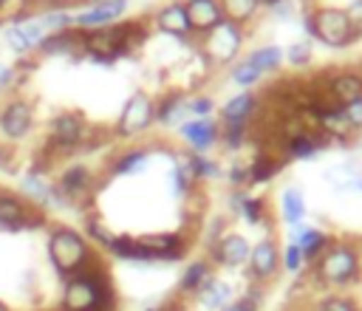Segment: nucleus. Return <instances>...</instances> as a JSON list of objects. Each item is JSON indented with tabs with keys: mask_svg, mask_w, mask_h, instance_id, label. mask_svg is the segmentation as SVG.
<instances>
[{
	"mask_svg": "<svg viewBox=\"0 0 362 311\" xmlns=\"http://www.w3.org/2000/svg\"><path fill=\"white\" fill-rule=\"evenodd\" d=\"M218 6L223 11V20L238 25H246L260 14V0H218Z\"/></svg>",
	"mask_w": 362,
	"mask_h": 311,
	"instance_id": "c756f323",
	"label": "nucleus"
},
{
	"mask_svg": "<svg viewBox=\"0 0 362 311\" xmlns=\"http://www.w3.org/2000/svg\"><path fill=\"white\" fill-rule=\"evenodd\" d=\"M45 28L40 23V17H31V20H20L14 25L6 28V42L8 48H14L17 54H28V51H37L40 42L45 40Z\"/></svg>",
	"mask_w": 362,
	"mask_h": 311,
	"instance_id": "a211bd4d",
	"label": "nucleus"
},
{
	"mask_svg": "<svg viewBox=\"0 0 362 311\" xmlns=\"http://www.w3.org/2000/svg\"><path fill=\"white\" fill-rule=\"evenodd\" d=\"M229 204H232V212H238L249 226H257V223H263L266 221V201L260 198V195H252V192H246V189H235L232 192V198H229Z\"/></svg>",
	"mask_w": 362,
	"mask_h": 311,
	"instance_id": "5701e85b",
	"label": "nucleus"
},
{
	"mask_svg": "<svg viewBox=\"0 0 362 311\" xmlns=\"http://www.w3.org/2000/svg\"><path fill=\"white\" fill-rule=\"evenodd\" d=\"M303 25H305V34L311 40L331 45V48H345L359 37V28L348 17V11L334 8V6H317V8L305 11Z\"/></svg>",
	"mask_w": 362,
	"mask_h": 311,
	"instance_id": "20e7f679",
	"label": "nucleus"
},
{
	"mask_svg": "<svg viewBox=\"0 0 362 311\" xmlns=\"http://www.w3.org/2000/svg\"><path fill=\"white\" fill-rule=\"evenodd\" d=\"M229 184L235 189H246L249 187V164H232L229 167Z\"/></svg>",
	"mask_w": 362,
	"mask_h": 311,
	"instance_id": "c03bdc74",
	"label": "nucleus"
},
{
	"mask_svg": "<svg viewBox=\"0 0 362 311\" xmlns=\"http://www.w3.org/2000/svg\"><path fill=\"white\" fill-rule=\"evenodd\" d=\"M257 110V96L252 90H240L235 96H229L223 105H221V122H249Z\"/></svg>",
	"mask_w": 362,
	"mask_h": 311,
	"instance_id": "a878e982",
	"label": "nucleus"
},
{
	"mask_svg": "<svg viewBox=\"0 0 362 311\" xmlns=\"http://www.w3.org/2000/svg\"><path fill=\"white\" fill-rule=\"evenodd\" d=\"M246 42V31L238 23L221 20L212 31L201 37V51L212 65H235L240 57V48Z\"/></svg>",
	"mask_w": 362,
	"mask_h": 311,
	"instance_id": "39448f33",
	"label": "nucleus"
},
{
	"mask_svg": "<svg viewBox=\"0 0 362 311\" xmlns=\"http://www.w3.org/2000/svg\"><path fill=\"white\" fill-rule=\"evenodd\" d=\"M260 303H263V288L255 286V288H249L246 294L235 297V300H232L229 305H223L221 311H260Z\"/></svg>",
	"mask_w": 362,
	"mask_h": 311,
	"instance_id": "4c0bfd02",
	"label": "nucleus"
},
{
	"mask_svg": "<svg viewBox=\"0 0 362 311\" xmlns=\"http://www.w3.org/2000/svg\"><path fill=\"white\" fill-rule=\"evenodd\" d=\"M187 6V20H189V31L204 37L206 31H212L221 20H223V11L218 6V0H184Z\"/></svg>",
	"mask_w": 362,
	"mask_h": 311,
	"instance_id": "6ab92c4d",
	"label": "nucleus"
},
{
	"mask_svg": "<svg viewBox=\"0 0 362 311\" xmlns=\"http://www.w3.org/2000/svg\"><path fill=\"white\" fill-rule=\"evenodd\" d=\"M178 136L184 139V144L189 147V153H206L221 139V122L215 116L187 119L184 124H178Z\"/></svg>",
	"mask_w": 362,
	"mask_h": 311,
	"instance_id": "f8f14e48",
	"label": "nucleus"
},
{
	"mask_svg": "<svg viewBox=\"0 0 362 311\" xmlns=\"http://www.w3.org/2000/svg\"><path fill=\"white\" fill-rule=\"evenodd\" d=\"M195 300H198V305H201L204 311H221L223 305H229V303L235 300V288H232L226 280H221V277H209V280L198 288Z\"/></svg>",
	"mask_w": 362,
	"mask_h": 311,
	"instance_id": "4be33fe9",
	"label": "nucleus"
},
{
	"mask_svg": "<svg viewBox=\"0 0 362 311\" xmlns=\"http://www.w3.org/2000/svg\"><path fill=\"white\" fill-rule=\"evenodd\" d=\"M314 311H362V303L351 294H339V291H331V294H322L314 305Z\"/></svg>",
	"mask_w": 362,
	"mask_h": 311,
	"instance_id": "72a5a7b5",
	"label": "nucleus"
},
{
	"mask_svg": "<svg viewBox=\"0 0 362 311\" xmlns=\"http://www.w3.org/2000/svg\"><path fill=\"white\" fill-rule=\"evenodd\" d=\"M189 119L187 113V96L173 90V93H164L161 99H156V124H164V127H178Z\"/></svg>",
	"mask_w": 362,
	"mask_h": 311,
	"instance_id": "aec40b11",
	"label": "nucleus"
},
{
	"mask_svg": "<svg viewBox=\"0 0 362 311\" xmlns=\"http://www.w3.org/2000/svg\"><path fill=\"white\" fill-rule=\"evenodd\" d=\"M283 57H286L288 65H294V68H305V65L311 62V42H308V40H303V42H291V45L283 48Z\"/></svg>",
	"mask_w": 362,
	"mask_h": 311,
	"instance_id": "58836bf2",
	"label": "nucleus"
},
{
	"mask_svg": "<svg viewBox=\"0 0 362 311\" xmlns=\"http://www.w3.org/2000/svg\"><path fill=\"white\" fill-rule=\"evenodd\" d=\"M45 249H48L51 266H54L57 274L65 277V280L74 277V274H79V271H85L88 266L99 263V257H96L90 240H88L79 229L65 226V223H59V226H54V229L48 232Z\"/></svg>",
	"mask_w": 362,
	"mask_h": 311,
	"instance_id": "f03ea898",
	"label": "nucleus"
},
{
	"mask_svg": "<svg viewBox=\"0 0 362 311\" xmlns=\"http://www.w3.org/2000/svg\"><path fill=\"white\" fill-rule=\"evenodd\" d=\"M305 218V198L297 187H286L280 192V221L286 226H297Z\"/></svg>",
	"mask_w": 362,
	"mask_h": 311,
	"instance_id": "c85d7f7f",
	"label": "nucleus"
},
{
	"mask_svg": "<svg viewBox=\"0 0 362 311\" xmlns=\"http://www.w3.org/2000/svg\"><path fill=\"white\" fill-rule=\"evenodd\" d=\"M170 187H173V192H175L178 198H187V195L192 192V187H195V181H192V175L187 172V167H184V161H178V164H173V170H170Z\"/></svg>",
	"mask_w": 362,
	"mask_h": 311,
	"instance_id": "e433bc0d",
	"label": "nucleus"
},
{
	"mask_svg": "<svg viewBox=\"0 0 362 311\" xmlns=\"http://www.w3.org/2000/svg\"><path fill=\"white\" fill-rule=\"evenodd\" d=\"M34 127V107L28 99L14 96L0 107V136L3 141H23Z\"/></svg>",
	"mask_w": 362,
	"mask_h": 311,
	"instance_id": "6e6552de",
	"label": "nucleus"
},
{
	"mask_svg": "<svg viewBox=\"0 0 362 311\" xmlns=\"http://www.w3.org/2000/svg\"><path fill=\"white\" fill-rule=\"evenodd\" d=\"M153 23H156V28H158L161 34H167V37H178V40L192 37L184 0H170V3H164V6L156 11Z\"/></svg>",
	"mask_w": 362,
	"mask_h": 311,
	"instance_id": "f3484780",
	"label": "nucleus"
},
{
	"mask_svg": "<svg viewBox=\"0 0 362 311\" xmlns=\"http://www.w3.org/2000/svg\"><path fill=\"white\" fill-rule=\"evenodd\" d=\"M3 6H6V0H0V8H3Z\"/></svg>",
	"mask_w": 362,
	"mask_h": 311,
	"instance_id": "09e8293b",
	"label": "nucleus"
},
{
	"mask_svg": "<svg viewBox=\"0 0 362 311\" xmlns=\"http://www.w3.org/2000/svg\"><path fill=\"white\" fill-rule=\"evenodd\" d=\"M328 96L334 105H348L354 99H362V71H339L328 82Z\"/></svg>",
	"mask_w": 362,
	"mask_h": 311,
	"instance_id": "412c9836",
	"label": "nucleus"
},
{
	"mask_svg": "<svg viewBox=\"0 0 362 311\" xmlns=\"http://www.w3.org/2000/svg\"><path fill=\"white\" fill-rule=\"evenodd\" d=\"M184 167L192 175V181H206V178H218L221 175V164L215 158H209L206 153H187L184 156Z\"/></svg>",
	"mask_w": 362,
	"mask_h": 311,
	"instance_id": "2f4dec72",
	"label": "nucleus"
},
{
	"mask_svg": "<svg viewBox=\"0 0 362 311\" xmlns=\"http://www.w3.org/2000/svg\"><path fill=\"white\" fill-rule=\"evenodd\" d=\"M342 113H345V122L351 124V130H362V99H354L348 105H342Z\"/></svg>",
	"mask_w": 362,
	"mask_h": 311,
	"instance_id": "37998d69",
	"label": "nucleus"
},
{
	"mask_svg": "<svg viewBox=\"0 0 362 311\" xmlns=\"http://www.w3.org/2000/svg\"><path fill=\"white\" fill-rule=\"evenodd\" d=\"M82 48V40H79V31L76 28H68V31H54V34H45V40L40 42V54L42 57H54V54H71Z\"/></svg>",
	"mask_w": 362,
	"mask_h": 311,
	"instance_id": "cd10ccee",
	"label": "nucleus"
},
{
	"mask_svg": "<svg viewBox=\"0 0 362 311\" xmlns=\"http://www.w3.org/2000/svg\"><path fill=\"white\" fill-rule=\"evenodd\" d=\"M229 79H232L238 88H252V85H255L257 79H263V76H260V71H257V68H255V65H252V62L243 57V59H238V62L232 65Z\"/></svg>",
	"mask_w": 362,
	"mask_h": 311,
	"instance_id": "c9c22d12",
	"label": "nucleus"
},
{
	"mask_svg": "<svg viewBox=\"0 0 362 311\" xmlns=\"http://www.w3.org/2000/svg\"><path fill=\"white\" fill-rule=\"evenodd\" d=\"M85 237H88V240H96L99 246H107V240H110L113 235L107 232L105 223H99L96 218H88V223H85Z\"/></svg>",
	"mask_w": 362,
	"mask_h": 311,
	"instance_id": "79ce46f5",
	"label": "nucleus"
},
{
	"mask_svg": "<svg viewBox=\"0 0 362 311\" xmlns=\"http://www.w3.org/2000/svg\"><path fill=\"white\" fill-rule=\"evenodd\" d=\"M187 113H189V119L212 116V113H215V102H212V96H204V93H198V96H187Z\"/></svg>",
	"mask_w": 362,
	"mask_h": 311,
	"instance_id": "a19ab883",
	"label": "nucleus"
},
{
	"mask_svg": "<svg viewBox=\"0 0 362 311\" xmlns=\"http://www.w3.org/2000/svg\"><path fill=\"white\" fill-rule=\"evenodd\" d=\"M54 184H57L59 195L71 204V201L85 198V195L93 189V172H90L88 164H71V167H65V170L59 172V178H57Z\"/></svg>",
	"mask_w": 362,
	"mask_h": 311,
	"instance_id": "2eb2a0df",
	"label": "nucleus"
},
{
	"mask_svg": "<svg viewBox=\"0 0 362 311\" xmlns=\"http://www.w3.org/2000/svg\"><path fill=\"white\" fill-rule=\"evenodd\" d=\"M246 269H249V277L257 286H263V283H269V280L277 277V271H280V246H277V240L272 235L269 237H260L252 246L249 260H246Z\"/></svg>",
	"mask_w": 362,
	"mask_h": 311,
	"instance_id": "9d476101",
	"label": "nucleus"
},
{
	"mask_svg": "<svg viewBox=\"0 0 362 311\" xmlns=\"http://www.w3.org/2000/svg\"><path fill=\"white\" fill-rule=\"evenodd\" d=\"M252 252V243L240 232H223L209 243V263L223 266V269H240L246 266Z\"/></svg>",
	"mask_w": 362,
	"mask_h": 311,
	"instance_id": "1a4fd4ad",
	"label": "nucleus"
},
{
	"mask_svg": "<svg viewBox=\"0 0 362 311\" xmlns=\"http://www.w3.org/2000/svg\"><path fill=\"white\" fill-rule=\"evenodd\" d=\"M45 226V212L31 206L23 195L14 192H0V229L6 232H23V229H37Z\"/></svg>",
	"mask_w": 362,
	"mask_h": 311,
	"instance_id": "0eeeda50",
	"label": "nucleus"
},
{
	"mask_svg": "<svg viewBox=\"0 0 362 311\" xmlns=\"http://www.w3.org/2000/svg\"><path fill=\"white\" fill-rule=\"evenodd\" d=\"M124 11H127V0H96V3H90L74 14V28L76 31L107 28V25L119 23Z\"/></svg>",
	"mask_w": 362,
	"mask_h": 311,
	"instance_id": "9b49d317",
	"label": "nucleus"
},
{
	"mask_svg": "<svg viewBox=\"0 0 362 311\" xmlns=\"http://www.w3.org/2000/svg\"><path fill=\"white\" fill-rule=\"evenodd\" d=\"M153 124H156V99L150 93H144V90H136L122 105V113H119L113 130L122 139H136V136L147 133Z\"/></svg>",
	"mask_w": 362,
	"mask_h": 311,
	"instance_id": "423d86ee",
	"label": "nucleus"
},
{
	"mask_svg": "<svg viewBox=\"0 0 362 311\" xmlns=\"http://www.w3.org/2000/svg\"><path fill=\"white\" fill-rule=\"evenodd\" d=\"M277 172H280V158L269 153H257L249 161V184H269Z\"/></svg>",
	"mask_w": 362,
	"mask_h": 311,
	"instance_id": "473e14b6",
	"label": "nucleus"
},
{
	"mask_svg": "<svg viewBox=\"0 0 362 311\" xmlns=\"http://www.w3.org/2000/svg\"><path fill=\"white\" fill-rule=\"evenodd\" d=\"M215 277V266L209 263V257H195L184 271H181V280H178V294L181 297H195L198 288Z\"/></svg>",
	"mask_w": 362,
	"mask_h": 311,
	"instance_id": "b1692460",
	"label": "nucleus"
},
{
	"mask_svg": "<svg viewBox=\"0 0 362 311\" xmlns=\"http://www.w3.org/2000/svg\"><path fill=\"white\" fill-rule=\"evenodd\" d=\"M325 147V139L320 133H311V130H297L286 139L283 144V153L288 158H314L320 150Z\"/></svg>",
	"mask_w": 362,
	"mask_h": 311,
	"instance_id": "393cba45",
	"label": "nucleus"
},
{
	"mask_svg": "<svg viewBox=\"0 0 362 311\" xmlns=\"http://www.w3.org/2000/svg\"><path fill=\"white\" fill-rule=\"evenodd\" d=\"M59 311H116V291L102 263L88 266L62 286Z\"/></svg>",
	"mask_w": 362,
	"mask_h": 311,
	"instance_id": "f257e3e1",
	"label": "nucleus"
},
{
	"mask_svg": "<svg viewBox=\"0 0 362 311\" xmlns=\"http://www.w3.org/2000/svg\"><path fill=\"white\" fill-rule=\"evenodd\" d=\"M246 59L260 71V76L280 71V65L286 62V57H283V48H280V45H263V48H255L252 54H246Z\"/></svg>",
	"mask_w": 362,
	"mask_h": 311,
	"instance_id": "7c9ffc66",
	"label": "nucleus"
},
{
	"mask_svg": "<svg viewBox=\"0 0 362 311\" xmlns=\"http://www.w3.org/2000/svg\"><path fill=\"white\" fill-rule=\"evenodd\" d=\"M314 280L322 288H348L362 280V249L351 240H331L314 263Z\"/></svg>",
	"mask_w": 362,
	"mask_h": 311,
	"instance_id": "7ed1b4c3",
	"label": "nucleus"
},
{
	"mask_svg": "<svg viewBox=\"0 0 362 311\" xmlns=\"http://www.w3.org/2000/svg\"><path fill=\"white\" fill-rule=\"evenodd\" d=\"M249 122H221V141L226 150H240L246 144Z\"/></svg>",
	"mask_w": 362,
	"mask_h": 311,
	"instance_id": "f704fd0d",
	"label": "nucleus"
},
{
	"mask_svg": "<svg viewBox=\"0 0 362 311\" xmlns=\"http://www.w3.org/2000/svg\"><path fill=\"white\" fill-rule=\"evenodd\" d=\"M139 240L156 254L158 263H175L187 254V237L178 232H153V235H139Z\"/></svg>",
	"mask_w": 362,
	"mask_h": 311,
	"instance_id": "dca6fc26",
	"label": "nucleus"
},
{
	"mask_svg": "<svg viewBox=\"0 0 362 311\" xmlns=\"http://www.w3.org/2000/svg\"><path fill=\"white\" fill-rule=\"evenodd\" d=\"M288 240L300 246L305 266H314V263H317V257L331 246V240H334V237H331L325 229H320V226L297 223V226H288Z\"/></svg>",
	"mask_w": 362,
	"mask_h": 311,
	"instance_id": "ddd939ff",
	"label": "nucleus"
},
{
	"mask_svg": "<svg viewBox=\"0 0 362 311\" xmlns=\"http://www.w3.org/2000/svg\"><path fill=\"white\" fill-rule=\"evenodd\" d=\"M0 311H11V308H8V305H6L3 300H0Z\"/></svg>",
	"mask_w": 362,
	"mask_h": 311,
	"instance_id": "de8ad7c7",
	"label": "nucleus"
},
{
	"mask_svg": "<svg viewBox=\"0 0 362 311\" xmlns=\"http://www.w3.org/2000/svg\"><path fill=\"white\" fill-rule=\"evenodd\" d=\"M153 158V150L150 147H133V150H124L122 156H116L110 161V172L113 175H136L147 167V161Z\"/></svg>",
	"mask_w": 362,
	"mask_h": 311,
	"instance_id": "bb28decb",
	"label": "nucleus"
},
{
	"mask_svg": "<svg viewBox=\"0 0 362 311\" xmlns=\"http://www.w3.org/2000/svg\"><path fill=\"white\" fill-rule=\"evenodd\" d=\"M345 11H348V17L354 20V25H356L359 34H362V0H351V6H348Z\"/></svg>",
	"mask_w": 362,
	"mask_h": 311,
	"instance_id": "a18cd8bd",
	"label": "nucleus"
},
{
	"mask_svg": "<svg viewBox=\"0 0 362 311\" xmlns=\"http://www.w3.org/2000/svg\"><path fill=\"white\" fill-rule=\"evenodd\" d=\"M14 76H17V74H14L11 68H6V65H0V90H6V88H8L11 82H14Z\"/></svg>",
	"mask_w": 362,
	"mask_h": 311,
	"instance_id": "49530a36",
	"label": "nucleus"
},
{
	"mask_svg": "<svg viewBox=\"0 0 362 311\" xmlns=\"http://www.w3.org/2000/svg\"><path fill=\"white\" fill-rule=\"evenodd\" d=\"M48 136H51V141L57 147L74 150L85 139V119L79 113H57L48 122Z\"/></svg>",
	"mask_w": 362,
	"mask_h": 311,
	"instance_id": "4468645a",
	"label": "nucleus"
},
{
	"mask_svg": "<svg viewBox=\"0 0 362 311\" xmlns=\"http://www.w3.org/2000/svg\"><path fill=\"white\" fill-rule=\"evenodd\" d=\"M280 266L288 271V274H300L303 271V266H305V260H303V252H300V246L297 243H286L283 249H280Z\"/></svg>",
	"mask_w": 362,
	"mask_h": 311,
	"instance_id": "ea45409f",
	"label": "nucleus"
}]
</instances>
